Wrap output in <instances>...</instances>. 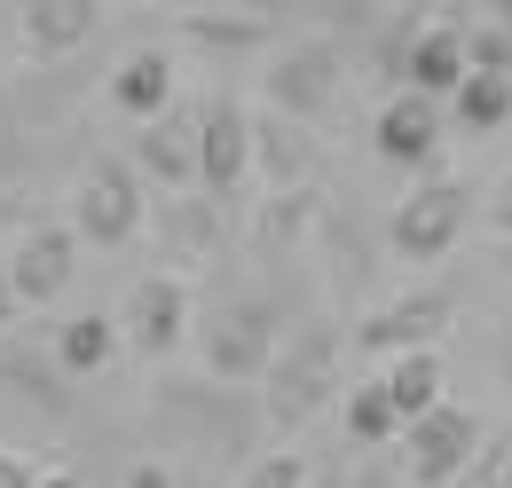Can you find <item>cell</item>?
<instances>
[{"label":"cell","mask_w":512,"mask_h":488,"mask_svg":"<svg viewBox=\"0 0 512 488\" xmlns=\"http://www.w3.org/2000/svg\"><path fill=\"white\" fill-rule=\"evenodd\" d=\"M339 426H347L355 449H371V457H379L386 441H402V418H394V402H386L379 378H363V386H347V394H339Z\"/></svg>","instance_id":"21"},{"label":"cell","mask_w":512,"mask_h":488,"mask_svg":"<svg viewBox=\"0 0 512 488\" xmlns=\"http://www.w3.org/2000/svg\"><path fill=\"white\" fill-rule=\"evenodd\" d=\"M442 119L457 134H505L512 126V79H489V71H473L457 95L442 103Z\"/></svg>","instance_id":"20"},{"label":"cell","mask_w":512,"mask_h":488,"mask_svg":"<svg viewBox=\"0 0 512 488\" xmlns=\"http://www.w3.org/2000/svg\"><path fill=\"white\" fill-rule=\"evenodd\" d=\"M134 182H158L166 197H190L197 189V119L190 111H166L158 126L134 134Z\"/></svg>","instance_id":"14"},{"label":"cell","mask_w":512,"mask_h":488,"mask_svg":"<svg viewBox=\"0 0 512 488\" xmlns=\"http://www.w3.org/2000/svg\"><path fill=\"white\" fill-rule=\"evenodd\" d=\"M308 221H316V189H284V197H268V205H260V244L308 237Z\"/></svg>","instance_id":"23"},{"label":"cell","mask_w":512,"mask_h":488,"mask_svg":"<svg viewBox=\"0 0 512 488\" xmlns=\"http://www.w3.org/2000/svg\"><path fill=\"white\" fill-rule=\"evenodd\" d=\"M32 481H40V473H32L24 457H0V488H32Z\"/></svg>","instance_id":"28"},{"label":"cell","mask_w":512,"mask_h":488,"mask_svg":"<svg viewBox=\"0 0 512 488\" xmlns=\"http://www.w3.org/2000/svg\"><path fill=\"white\" fill-rule=\"evenodd\" d=\"M182 488H221V481H205V473H197V481H182Z\"/></svg>","instance_id":"34"},{"label":"cell","mask_w":512,"mask_h":488,"mask_svg":"<svg viewBox=\"0 0 512 488\" xmlns=\"http://www.w3.org/2000/svg\"><path fill=\"white\" fill-rule=\"evenodd\" d=\"M190 347H197L205 386H260L268 363H276V315L260 300H221L213 315H197Z\"/></svg>","instance_id":"1"},{"label":"cell","mask_w":512,"mask_h":488,"mask_svg":"<svg viewBox=\"0 0 512 488\" xmlns=\"http://www.w3.org/2000/svg\"><path fill=\"white\" fill-rule=\"evenodd\" d=\"M111 111L134 126H158L166 111H174V95H182V63H174V48H134V56H119V71H111Z\"/></svg>","instance_id":"13"},{"label":"cell","mask_w":512,"mask_h":488,"mask_svg":"<svg viewBox=\"0 0 512 488\" xmlns=\"http://www.w3.org/2000/svg\"><path fill=\"white\" fill-rule=\"evenodd\" d=\"M268 32H276V24L253 16V8H245V16H237V8H205V16H190V40H197V48H221V56H245V48H260Z\"/></svg>","instance_id":"22"},{"label":"cell","mask_w":512,"mask_h":488,"mask_svg":"<svg viewBox=\"0 0 512 488\" xmlns=\"http://www.w3.org/2000/svg\"><path fill=\"white\" fill-rule=\"evenodd\" d=\"M465 79H473V63H465V24H418V32H410V56H402V95L449 103Z\"/></svg>","instance_id":"16"},{"label":"cell","mask_w":512,"mask_h":488,"mask_svg":"<svg viewBox=\"0 0 512 488\" xmlns=\"http://www.w3.org/2000/svg\"><path fill=\"white\" fill-rule=\"evenodd\" d=\"M489 237H497V244H512V174L497 182V197H489Z\"/></svg>","instance_id":"25"},{"label":"cell","mask_w":512,"mask_h":488,"mask_svg":"<svg viewBox=\"0 0 512 488\" xmlns=\"http://www.w3.org/2000/svg\"><path fill=\"white\" fill-rule=\"evenodd\" d=\"M473 213H481L473 189L449 182V174H434V182H418L402 205H394V221H386V252L410 260V268H434V260H449V252L465 244Z\"/></svg>","instance_id":"4"},{"label":"cell","mask_w":512,"mask_h":488,"mask_svg":"<svg viewBox=\"0 0 512 488\" xmlns=\"http://www.w3.org/2000/svg\"><path fill=\"white\" fill-rule=\"evenodd\" d=\"M379 386H386V402H394V418H402V426H410V418H426V410H442V402H449L442 347H426V355H394V363L379 370Z\"/></svg>","instance_id":"17"},{"label":"cell","mask_w":512,"mask_h":488,"mask_svg":"<svg viewBox=\"0 0 512 488\" xmlns=\"http://www.w3.org/2000/svg\"><path fill=\"white\" fill-rule=\"evenodd\" d=\"M497 488H512V457H505V465H497Z\"/></svg>","instance_id":"33"},{"label":"cell","mask_w":512,"mask_h":488,"mask_svg":"<svg viewBox=\"0 0 512 488\" xmlns=\"http://www.w3.org/2000/svg\"><path fill=\"white\" fill-rule=\"evenodd\" d=\"M16 315H24V307H16V292H8V276H0V331H8Z\"/></svg>","instance_id":"31"},{"label":"cell","mask_w":512,"mask_h":488,"mask_svg":"<svg viewBox=\"0 0 512 488\" xmlns=\"http://www.w3.org/2000/svg\"><path fill=\"white\" fill-rule=\"evenodd\" d=\"M127 488H182V481H174V473L150 457V465H134V473H127Z\"/></svg>","instance_id":"27"},{"label":"cell","mask_w":512,"mask_h":488,"mask_svg":"<svg viewBox=\"0 0 512 488\" xmlns=\"http://www.w3.org/2000/svg\"><path fill=\"white\" fill-rule=\"evenodd\" d=\"M190 119H197V197H213V205L245 197V182H253V111L237 95H205Z\"/></svg>","instance_id":"6"},{"label":"cell","mask_w":512,"mask_h":488,"mask_svg":"<svg viewBox=\"0 0 512 488\" xmlns=\"http://www.w3.org/2000/svg\"><path fill=\"white\" fill-rule=\"evenodd\" d=\"M442 103H426V95H386L379 111H371V150H379L386 166H402V174H426L434 182V166H442Z\"/></svg>","instance_id":"10"},{"label":"cell","mask_w":512,"mask_h":488,"mask_svg":"<svg viewBox=\"0 0 512 488\" xmlns=\"http://www.w3.org/2000/svg\"><path fill=\"white\" fill-rule=\"evenodd\" d=\"M449 323H457V300H449V292H402V300L371 307V315L355 323V347L379 355V363H394V355H426V347H442Z\"/></svg>","instance_id":"9"},{"label":"cell","mask_w":512,"mask_h":488,"mask_svg":"<svg viewBox=\"0 0 512 488\" xmlns=\"http://www.w3.org/2000/svg\"><path fill=\"white\" fill-rule=\"evenodd\" d=\"M245 488H308V457H292V449H276V457H260Z\"/></svg>","instance_id":"24"},{"label":"cell","mask_w":512,"mask_h":488,"mask_svg":"<svg viewBox=\"0 0 512 488\" xmlns=\"http://www.w3.org/2000/svg\"><path fill=\"white\" fill-rule=\"evenodd\" d=\"M260 410H268V426L276 433H300L308 418H316L323 402L339 394V339L331 331H300V339H276V363H268V378H260Z\"/></svg>","instance_id":"2"},{"label":"cell","mask_w":512,"mask_h":488,"mask_svg":"<svg viewBox=\"0 0 512 488\" xmlns=\"http://www.w3.org/2000/svg\"><path fill=\"white\" fill-rule=\"evenodd\" d=\"M0 276H8L16 307H48L71 276H79V237H71L64 221H32V229L16 237V252H8Z\"/></svg>","instance_id":"11"},{"label":"cell","mask_w":512,"mask_h":488,"mask_svg":"<svg viewBox=\"0 0 512 488\" xmlns=\"http://www.w3.org/2000/svg\"><path fill=\"white\" fill-rule=\"evenodd\" d=\"M497 378L512 386V323H505V339H497Z\"/></svg>","instance_id":"30"},{"label":"cell","mask_w":512,"mask_h":488,"mask_svg":"<svg viewBox=\"0 0 512 488\" xmlns=\"http://www.w3.org/2000/svg\"><path fill=\"white\" fill-rule=\"evenodd\" d=\"M142 221H150V205H142V182H134L127 158H111V150H95L87 166H79V182H71V237L95 244V252H119V244L142 237Z\"/></svg>","instance_id":"3"},{"label":"cell","mask_w":512,"mask_h":488,"mask_svg":"<svg viewBox=\"0 0 512 488\" xmlns=\"http://www.w3.org/2000/svg\"><path fill=\"white\" fill-rule=\"evenodd\" d=\"M190 331H197V292L182 276H142L127 292V315H119V347H127V355L166 363V355H182Z\"/></svg>","instance_id":"7"},{"label":"cell","mask_w":512,"mask_h":488,"mask_svg":"<svg viewBox=\"0 0 512 488\" xmlns=\"http://www.w3.org/2000/svg\"><path fill=\"white\" fill-rule=\"evenodd\" d=\"M32 488H87V481H79L71 465H56V473H40V481H32Z\"/></svg>","instance_id":"29"},{"label":"cell","mask_w":512,"mask_h":488,"mask_svg":"<svg viewBox=\"0 0 512 488\" xmlns=\"http://www.w3.org/2000/svg\"><path fill=\"white\" fill-rule=\"evenodd\" d=\"M111 363H119V315L87 307V315H71L64 331H56V370L95 378V370H111Z\"/></svg>","instance_id":"19"},{"label":"cell","mask_w":512,"mask_h":488,"mask_svg":"<svg viewBox=\"0 0 512 488\" xmlns=\"http://www.w3.org/2000/svg\"><path fill=\"white\" fill-rule=\"evenodd\" d=\"M347 488H402V473H394V465H379V457H363V465H355V481Z\"/></svg>","instance_id":"26"},{"label":"cell","mask_w":512,"mask_h":488,"mask_svg":"<svg viewBox=\"0 0 512 488\" xmlns=\"http://www.w3.org/2000/svg\"><path fill=\"white\" fill-rule=\"evenodd\" d=\"M308 174H316V126L253 111V182L268 189V197H284V189H316Z\"/></svg>","instance_id":"15"},{"label":"cell","mask_w":512,"mask_h":488,"mask_svg":"<svg viewBox=\"0 0 512 488\" xmlns=\"http://www.w3.org/2000/svg\"><path fill=\"white\" fill-rule=\"evenodd\" d=\"M103 8L95 0H24L16 8V56L24 63H64L95 40Z\"/></svg>","instance_id":"12"},{"label":"cell","mask_w":512,"mask_h":488,"mask_svg":"<svg viewBox=\"0 0 512 488\" xmlns=\"http://www.w3.org/2000/svg\"><path fill=\"white\" fill-rule=\"evenodd\" d=\"M142 229H158L174 260H213V244H221V205L213 197H166V205H150V221Z\"/></svg>","instance_id":"18"},{"label":"cell","mask_w":512,"mask_h":488,"mask_svg":"<svg viewBox=\"0 0 512 488\" xmlns=\"http://www.w3.org/2000/svg\"><path fill=\"white\" fill-rule=\"evenodd\" d=\"M394 449H402V481L410 488H457L473 473V457H481V418L465 402H442V410L410 418Z\"/></svg>","instance_id":"5"},{"label":"cell","mask_w":512,"mask_h":488,"mask_svg":"<svg viewBox=\"0 0 512 488\" xmlns=\"http://www.w3.org/2000/svg\"><path fill=\"white\" fill-rule=\"evenodd\" d=\"M497 32H505V40H512V0H505V8H497Z\"/></svg>","instance_id":"32"},{"label":"cell","mask_w":512,"mask_h":488,"mask_svg":"<svg viewBox=\"0 0 512 488\" xmlns=\"http://www.w3.org/2000/svg\"><path fill=\"white\" fill-rule=\"evenodd\" d=\"M331 103H339V48L331 40L284 48V56L268 63V79H260V111H276V119H292V126H316Z\"/></svg>","instance_id":"8"}]
</instances>
